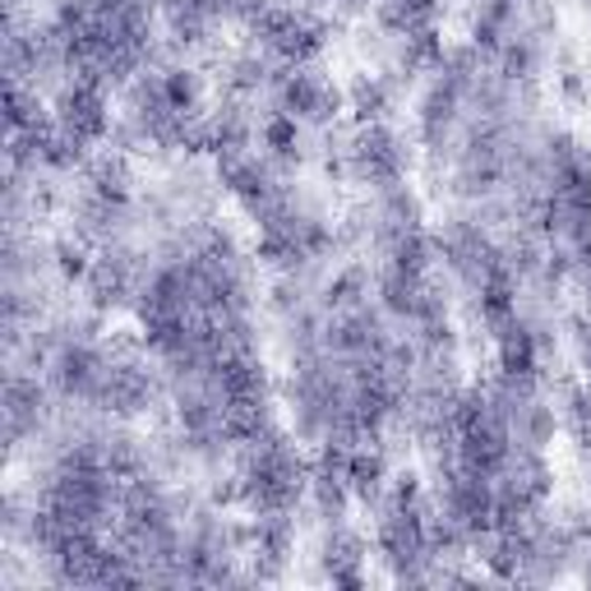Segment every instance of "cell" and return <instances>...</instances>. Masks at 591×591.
<instances>
[{
	"instance_id": "cb8c5ba5",
	"label": "cell",
	"mask_w": 591,
	"mask_h": 591,
	"mask_svg": "<svg viewBox=\"0 0 591 591\" xmlns=\"http://www.w3.org/2000/svg\"><path fill=\"white\" fill-rule=\"evenodd\" d=\"M568 333H573V356H578V370L591 379V310H578L568 319Z\"/></svg>"
},
{
	"instance_id": "8992f818",
	"label": "cell",
	"mask_w": 591,
	"mask_h": 591,
	"mask_svg": "<svg viewBox=\"0 0 591 591\" xmlns=\"http://www.w3.org/2000/svg\"><path fill=\"white\" fill-rule=\"evenodd\" d=\"M56 416V393L47 384V375H33L24 365L5 370V384H0V430H5V448H24L37 434H47Z\"/></svg>"
},
{
	"instance_id": "603a6c76",
	"label": "cell",
	"mask_w": 591,
	"mask_h": 591,
	"mask_svg": "<svg viewBox=\"0 0 591 591\" xmlns=\"http://www.w3.org/2000/svg\"><path fill=\"white\" fill-rule=\"evenodd\" d=\"M52 264H56L60 282H83L93 269V259H89V246H83L79 236H60L52 246Z\"/></svg>"
},
{
	"instance_id": "2e32d148",
	"label": "cell",
	"mask_w": 591,
	"mask_h": 591,
	"mask_svg": "<svg viewBox=\"0 0 591 591\" xmlns=\"http://www.w3.org/2000/svg\"><path fill=\"white\" fill-rule=\"evenodd\" d=\"M440 14H444V0H375L379 29L388 37H398V42L440 29Z\"/></svg>"
},
{
	"instance_id": "30bf717a",
	"label": "cell",
	"mask_w": 591,
	"mask_h": 591,
	"mask_svg": "<svg viewBox=\"0 0 591 591\" xmlns=\"http://www.w3.org/2000/svg\"><path fill=\"white\" fill-rule=\"evenodd\" d=\"M162 379L158 370H148V361L139 356H112V365H106V379L98 388L93 398V416H106V421H135V416H144L152 402H158L162 393Z\"/></svg>"
},
{
	"instance_id": "ba28073f",
	"label": "cell",
	"mask_w": 591,
	"mask_h": 591,
	"mask_svg": "<svg viewBox=\"0 0 591 591\" xmlns=\"http://www.w3.org/2000/svg\"><path fill=\"white\" fill-rule=\"evenodd\" d=\"M430 236H434V250H440L448 273L463 282L467 292H480V282L503 264L499 236L486 223H476V217H448V223L440 231H430Z\"/></svg>"
},
{
	"instance_id": "7a4b0ae2",
	"label": "cell",
	"mask_w": 591,
	"mask_h": 591,
	"mask_svg": "<svg viewBox=\"0 0 591 591\" xmlns=\"http://www.w3.org/2000/svg\"><path fill=\"white\" fill-rule=\"evenodd\" d=\"M375 545L398 587H430V495L421 503H379Z\"/></svg>"
},
{
	"instance_id": "e0dca14e",
	"label": "cell",
	"mask_w": 591,
	"mask_h": 591,
	"mask_svg": "<svg viewBox=\"0 0 591 591\" xmlns=\"http://www.w3.org/2000/svg\"><path fill=\"white\" fill-rule=\"evenodd\" d=\"M323 315H342V310H361L375 300V269L370 264H346L323 282V292L315 296Z\"/></svg>"
},
{
	"instance_id": "5b68a950",
	"label": "cell",
	"mask_w": 591,
	"mask_h": 591,
	"mask_svg": "<svg viewBox=\"0 0 591 591\" xmlns=\"http://www.w3.org/2000/svg\"><path fill=\"white\" fill-rule=\"evenodd\" d=\"M148 264H152V250H135L129 240H112V246H102L93 254V269L83 277V296H89L98 315L135 310Z\"/></svg>"
},
{
	"instance_id": "9a60e30c",
	"label": "cell",
	"mask_w": 591,
	"mask_h": 591,
	"mask_svg": "<svg viewBox=\"0 0 591 591\" xmlns=\"http://www.w3.org/2000/svg\"><path fill=\"white\" fill-rule=\"evenodd\" d=\"M259 152L277 167V171H292L300 167L305 158V148H300V121L287 116V112H277V106H269L264 116H259Z\"/></svg>"
},
{
	"instance_id": "4316f807",
	"label": "cell",
	"mask_w": 591,
	"mask_h": 591,
	"mask_svg": "<svg viewBox=\"0 0 591 591\" xmlns=\"http://www.w3.org/2000/svg\"><path fill=\"white\" fill-rule=\"evenodd\" d=\"M582 310H591V282H582Z\"/></svg>"
},
{
	"instance_id": "ac0fdd59",
	"label": "cell",
	"mask_w": 591,
	"mask_h": 591,
	"mask_svg": "<svg viewBox=\"0 0 591 591\" xmlns=\"http://www.w3.org/2000/svg\"><path fill=\"white\" fill-rule=\"evenodd\" d=\"M509 430H513V444L518 448H550L555 444V434H559V411L545 402V393L541 398H527V402H518L509 411Z\"/></svg>"
},
{
	"instance_id": "5bb4252c",
	"label": "cell",
	"mask_w": 591,
	"mask_h": 591,
	"mask_svg": "<svg viewBox=\"0 0 591 591\" xmlns=\"http://www.w3.org/2000/svg\"><path fill=\"white\" fill-rule=\"evenodd\" d=\"M388 453H384V444H375V440H365V444H356L352 448V457H346V486H352V499L356 503H365L370 513L384 503V495H388Z\"/></svg>"
},
{
	"instance_id": "7c38bea8",
	"label": "cell",
	"mask_w": 591,
	"mask_h": 591,
	"mask_svg": "<svg viewBox=\"0 0 591 591\" xmlns=\"http://www.w3.org/2000/svg\"><path fill=\"white\" fill-rule=\"evenodd\" d=\"M463 125H467V93L457 89L453 79L434 75L430 89L421 93V106H416V135H421V144H425V152L434 162L457 152Z\"/></svg>"
},
{
	"instance_id": "7402d4cb",
	"label": "cell",
	"mask_w": 591,
	"mask_h": 591,
	"mask_svg": "<svg viewBox=\"0 0 591 591\" xmlns=\"http://www.w3.org/2000/svg\"><path fill=\"white\" fill-rule=\"evenodd\" d=\"M559 425H564L568 434H573L578 448L591 457V379H587V384H568V388H564Z\"/></svg>"
},
{
	"instance_id": "6da1fadb",
	"label": "cell",
	"mask_w": 591,
	"mask_h": 591,
	"mask_svg": "<svg viewBox=\"0 0 591 591\" xmlns=\"http://www.w3.org/2000/svg\"><path fill=\"white\" fill-rule=\"evenodd\" d=\"M310 471L315 463L300 453L296 434L287 430H264L259 440L236 448V486H240V509L250 518L264 513H296L310 499Z\"/></svg>"
},
{
	"instance_id": "d4e9b609",
	"label": "cell",
	"mask_w": 591,
	"mask_h": 591,
	"mask_svg": "<svg viewBox=\"0 0 591 591\" xmlns=\"http://www.w3.org/2000/svg\"><path fill=\"white\" fill-rule=\"evenodd\" d=\"M559 83H564V98H568V102H573V106H582V102H587V89H582V75L573 70V65H568V70L559 75Z\"/></svg>"
},
{
	"instance_id": "4fadbf2b",
	"label": "cell",
	"mask_w": 591,
	"mask_h": 591,
	"mask_svg": "<svg viewBox=\"0 0 591 591\" xmlns=\"http://www.w3.org/2000/svg\"><path fill=\"white\" fill-rule=\"evenodd\" d=\"M319 564H323V578L338 591H361L365 587V536L356 527H346V522L323 527Z\"/></svg>"
},
{
	"instance_id": "9c48e42d",
	"label": "cell",
	"mask_w": 591,
	"mask_h": 591,
	"mask_svg": "<svg viewBox=\"0 0 591 591\" xmlns=\"http://www.w3.org/2000/svg\"><path fill=\"white\" fill-rule=\"evenodd\" d=\"M217 181L231 200L240 204V213L259 227L273 208H282V200L292 194L287 171H277L264 152H236V158H217Z\"/></svg>"
},
{
	"instance_id": "484cf974",
	"label": "cell",
	"mask_w": 591,
	"mask_h": 591,
	"mask_svg": "<svg viewBox=\"0 0 591 591\" xmlns=\"http://www.w3.org/2000/svg\"><path fill=\"white\" fill-rule=\"evenodd\" d=\"M19 10H24V0H5V19H19Z\"/></svg>"
},
{
	"instance_id": "44dd1931",
	"label": "cell",
	"mask_w": 591,
	"mask_h": 591,
	"mask_svg": "<svg viewBox=\"0 0 591 591\" xmlns=\"http://www.w3.org/2000/svg\"><path fill=\"white\" fill-rule=\"evenodd\" d=\"M162 93L181 116H204V75L190 65H162Z\"/></svg>"
},
{
	"instance_id": "3957f363",
	"label": "cell",
	"mask_w": 591,
	"mask_h": 591,
	"mask_svg": "<svg viewBox=\"0 0 591 591\" xmlns=\"http://www.w3.org/2000/svg\"><path fill=\"white\" fill-rule=\"evenodd\" d=\"M250 37H254V47L264 52L273 65H315L328 47V24L315 14V10H305V5H292V0H273V5L250 19Z\"/></svg>"
},
{
	"instance_id": "52a82bcc",
	"label": "cell",
	"mask_w": 591,
	"mask_h": 591,
	"mask_svg": "<svg viewBox=\"0 0 591 591\" xmlns=\"http://www.w3.org/2000/svg\"><path fill=\"white\" fill-rule=\"evenodd\" d=\"M342 158H346V177H352L356 185H365L370 194L407 185V162L411 158H407L402 135L388 121L356 125V135L346 139V148H342Z\"/></svg>"
},
{
	"instance_id": "d6986e66",
	"label": "cell",
	"mask_w": 591,
	"mask_h": 591,
	"mask_svg": "<svg viewBox=\"0 0 591 591\" xmlns=\"http://www.w3.org/2000/svg\"><path fill=\"white\" fill-rule=\"evenodd\" d=\"M393 102H398V93H393V79L388 75H356L352 83H346V112H352L356 125H379L393 116Z\"/></svg>"
},
{
	"instance_id": "277c9868",
	"label": "cell",
	"mask_w": 591,
	"mask_h": 591,
	"mask_svg": "<svg viewBox=\"0 0 591 591\" xmlns=\"http://www.w3.org/2000/svg\"><path fill=\"white\" fill-rule=\"evenodd\" d=\"M269 98L277 112H287L300 125H315V129H328L346 112V93L323 70H315V65H296V70L292 65H273Z\"/></svg>"
},
{
	"instance_id": "ffe728a7",
	"label": "cell",
	"mask_w": 591,
	"mask_h": 591,
	"mask_svg": "<svg viewBox=\"0 0 591 591\" xmlns=\"http://www.w3.org/2000/svg\"><path fill=\"white\" fill-rule=\"evenodd\" d=\"M310 509L319 513L323 527H333V522H346V509H352V486H346L342 471H328V467H315L310 471Z\"/></svg>"
},
{
	"instance_id": "8fae6325",
	"label": "cell",
	"mask_w": 591,
	"mask_h": 591,
	"mask_svg": "<svg viewBox=\"0 0 591 591\" xmlns=\"http://www.w3.org/2000/svg\"><path fill=\"white\" fill-rule=\"evenodd\" d=\"M52 116L70 139L79 144H106L112 139V89L106 83H89V79H65L52 93Z\"/></svg>"
}]
</instances>
